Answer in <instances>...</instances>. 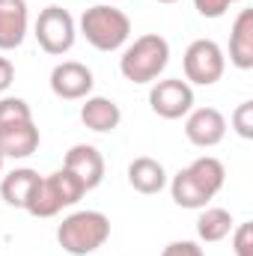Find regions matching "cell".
I'll return each instance as SVG.
<instances>
[{"instance_id": "1", "label": "cell", "mask_w": 253, "mask_h": 256, "mask_svg": "<svg viewBox=\"0 0 253 256\" xmlns=\"http://www.w3.org/2000/svg\"><path fill=\"white\" fill-rule=\"evenodd\" d=\"M224 182H226L224 161H218L214 155H202L173 176L170 194L179 208H206L220 194Z\"/></svg>"}, {"instance_id": "2", "label": "cell", "mask_w": 253, "mask_h": 256, "mask_svg": "<svg viewBox=\"0 0 253 256\" xmlns=\"http://www.w3.org/2000/svg\"><path fill=\"white\" fill-rule=\"evenodd\" d=\"M170 63V42L158 33L137 36L120 57V72L131 84H155Z\"/></svg>"}, {"instance_id": "3", "label": "cell", "mask_w": 253, "mask_h": 256, "mask_svg": "<svg viewBox=\"0 0 253 256\" xmlns=\"http://www.w3.org/2000/svg\"><path fill=\"white\" fill-rule=\"evenodd\" d=\"M78 30L80 36L96 48V51H120L131 36V18H128L122 9L110 6V3H96L90 6L80 21H78Z\"/></svg>"}, {"instance_id": "4", "label": "cell", "mask_w": 253, "mask_h": 256, "mask_svg": "<svg viewBox=\"0 0 253 256\" xmlns=\"http://www.w3.org/2000/svg\"><path fill=\"white\" fill-rule=\"evenodd\" d=\"M108 238H110V220H108V214H102L96 208L72 212L57 226V242L68 256L96 254L98 248H104Z\"/></svg>"}, {"instance_id": "5", "label": "cell", "mask_w": 253, "mask_h": 256, "mask_svg": "<svg viewBox=\"0 0 253 256\" xmlns=\"http://www.w3.org/2000/svg\"><path fill=\"white\" fill-rule=\"evenodd\" d=\"M84 194H86V188L78 182V176H72L63 167V170H57L51 176H39L24 212H30L33 218H54L63 208L74 206Z\"/></svg>"}, {"instance_id": "6", "label": "cell", "mask_w": 253, "mask_h": 256, "mask_svg": "<svg viewBox=\"0 0 253 256\" xmlns=\"http://www.w3.org/2000/svg\"><path fill=\"white\" fill-rule=\"evenodd\" d=\"M36 42L45 54L51 57H63L72 51L74 39H78V21L72 18V12L63 6H45L36 18Z\"/></svg>"}, {"instance_id": "7", "label": "cell", "mask_w": 253, "mask_h": 256, "mask_svg": "<svg viewBox=\"0 0 253 256\" xmlns=\"http://www.w3.org/2000/svg\"><path fill=\"white\" fill-rule=\"evenodd\" d=\"M182 68H185V80L196 84V86H212L224 78L226 68V57L220 51V45L214 39H194L182 57Z\"/></svg>"}, {"instance_id": "8", "label": "cell", "mask_w": 253, "mask_h": 256, "mask_svg": "<svg viewBox=\"0 0 253 256\" xmlns=\"http://www.w3.org/2000/svg\"><path fill=\"white\" fill-rule=\"evenodd\" d=\"M149 108L161 120H182L194 110V90L182 78L155 80L152 90H149Z\"/></svg>"}, {"instance_id": "9", "label": "cell", "mask_w": 253, "mask_h": 256, "mask_svg": "<svg viewBox=\"0 0 253 256\" xmlns=\"http://www.w3.org/2000/svg\"><path fill=\"white\" fill-rule=\"evenodd\" d=\"M96 86L92 72L78 60H63L51 68V92L63 102H84Z\"/></svg>"}, {"instance_id": "10", "label": "cell", "mask_w": 253, "mask_h": 256, "mask_svg": "<svg viewBox=\"0 0 253 256\" xmlns=\"http://www.w3.org/2000/svg\"><path fill=\"white\" fill-rule=\"evenodd\" d=\"M185 137L196 149H212L226 137V116L218 108H196L185 116Z\"/></svg>"}, {"instance_id": "11", "label": "cell", "mask_w": 253, "mask_h": 256, "mask_svg": "<svg viewBox=\"0 0 253 256\" xmlns=\"http://www.w3.org/2000/svg\"><path fill=\"white\" fill-rule=\"evenodd\" d=\"M63 167L78 176V182L86 188V191H96L102 182H104V155L92 146V143H74L68 152H66Z\"/></svg>"}, {"instance_id": "12", "label": "cell", "mask_w": 253, "mask_h": 256, "mask_svg": "<svg viewBox=\"0 0 253 256\" xmlns=\"http://www.w3.org/2000/svg\"><path fill=\"white\" fill-rule=\"evenodd\" d=\"M27 0H0V51L21 48L27 36Z\"/></svg>"}, {"instance_id": "13", "label": "cell", "mask_w": 253, "mask_h": 256, "mask_svg": "<svg viewBox=\"0 0 253 256\" xmlns=\"http://www.w3.org/2000/svg\"><path fill=\"white\" fill-rule=\"evenodd\" d=\"M39 149V128L33 120L0 126V152L3 158H30Z\"/></svg>"}, {"instance_id": "14", "label": "cell", "mask_w": 253, "mask_h": 256, "mask_svg": "<svg viewBox=\"0 0 253 256\" xmlns=\"http://www.w3.org/2000/svg\"><path fill=\"white\" fill-rule=\"evenodd\" d=\"M80 122L90 128V131H98V134H108L114 128H120L122 122V110L114 98H104V96H86L84 104H80Z\"/></svg>"}, {"instance_id": "15", "label": "cell", "mask_w": 253, "mask_h": 256, "mask_svg": "<svg viewBox=\"0 0 253 256\" xmlns=\"http://www.w3.org/2000/svg\"><path fill=\"white\" fill-rule=\"evenodd\" d=\"M230 63L242 72L253 68V9H242L230 30Z\"/></svg>"}, {"instance_id": "16", "label": "cell", "mask_w": 253, "mask_h": 256, "mask_svg": "<svg viewBox=\"0 0 253 256\" xmlns=\"http://www.w3.org/2000/svg\"><path fill=\"white\" fill-rule=\"evenodd\" d=\"M128 185L137 194H146V196L161 194L167 188V170H164L161 161H155L149 155H140L128 164Z\"/></svg>"}, {"instance_id": "17", "label": "cell", "mask_w": 253, "mask_h": 256, "mask_svg": "<svg viewBox=\"0 0 253 256\" xmlns=\"http://www.w3.org/2000/svg\"><path fill=\"white\" fill-rule=\"evenodd\" d=\"M36 182H39V173H36V170H30V167H15V170L6 173L3 182H0V196H3V202L12 206V208H27V200H30L33 188H36Z\"/></svg>"}, {"instance_id": "18", "label": "cell", "mask_w": 253, "mask_h": 256, "mask_svg": "<svg viewBox=\"0 0 253 256\" xmlns=\"http://www.w3.org/2000/svg\"><path fill=\"white\" fill-rule=\"evenodd\" d=\"M232 226H236V220H232V214L226 208H220V206L200 208V218H196V236H200V242H206V244L224 242L232 232Z\"/></svg>"}, {"instance_id": "19", "label": "cell", "mask_w": 253, "mask_h": 256, "mask_svg": "<svg viewBox=\"0 0 253 256\" xmlns=\"http://www.w3.org/2000/svg\"><path fill=\"white\" fill-rule=\"evenodd\" d=\"M27 120H33V110L24 98H18V96H3L0 98V126L27 122Z\"/></svg>"}, {"instance_id": "20", "label": "cell", "mask_w": 253, "mask_h": 256, "mask_svg": "<svg viewBox=\"0 0 253 256\" xmlns=\"http://www.w3.org/2000/svg\"><path fill=\"white\" fill-rule=\"evenodd\" d=\"M232 128H236V134L238 137H244V140H253V102H242L236 110H232Z\"/></svg>"}, {"instance_id": "21", "label": "cell", "mask_w": 253, "mask_h": 256, "mask_svg": "<svg viewBox=\"0 0 253 256\" xmlns=\"http://www.w3.org/2000/svg\"><path fill=\"white\" fill-rule=\"evenodd\" d=\"M236 232H232V250L236 256H253V224H238V226H232Z\"/></svg>"}, {"instance_id": "22", "label": "cell", "mask_w": 253, "mask_h": 256, "mask_svg": "<svg viewBox=\"0 0 253 256\" xmlns=\"http://www.w3.org/2000/svg\"><path fill=\"white\" fill-rule=\"evenodd\" d=\"M232 3H242V0H194V9L202 18H224Z\"/></svg>"}, {"instance_id": "23", "label": "cell", "mask_w": 253, "mask_h": 256, "mask_svg": "<svg viewBox=\"0 0 253 256\" xmlns=\"http://www.w3.org/2000/svg\"><path fill=\"white\" fill-rule=\"evenodd\" d=\"M161 256H206L202 254V248L196 244V242H188V238H182V242H170Z\"/></svg>"}, {"instance_id": "24", "label": "cell", "mask_w": 253, "mask_h": 256, "mask_svg": "<svg viewBox=\"0 0 253 256\" xmlns=\"http://www.w3.org/2000/svg\"><path fill=\"white\" fill-rule=\"evenodd\" d=\"M12 80H15V66L9 63L6 57H0V96L12 86Z\"/></svg>"}, {"instance_id": "25", "label": "cell", "mask_w": 253, "mask_h": 256, "mask_svg": "<svg viewBox=\"0 0 253 256\" xmlns=\"http://www.w3.org/2000/svg\"><path fill=\"white\" fill-rule=\"evenodd\" d=\"M155 3H179V0H155Z\"/></svg>"}, {"instance_id": "26", "label": "cell", "mask_w": 253, "mask_h": 256, "mask_svg": "<svg viewBox=\"0 0 253 256\" xmlns=\"http://www.w3.org/2000/svg\"><path fill=\"white\" fill-rule=\"evenodd\" d=\"M3 161H6V158H3V152H0V170H3Z\"/></svg>"}]
</instances>
